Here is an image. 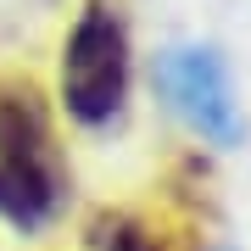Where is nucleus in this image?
<instances>
[{"label":"nucleus","instance_id":"1","mask_svg":"<svg viewBox=\"0 0 251 251\" xmlns=\"http://www.w3.org/2000/svg\"><path fill=\"white\" fill-rule=\"evenodd\" d=\"M128 95V34L112 0H90L78 11L62 50V100L78 123H106L117 117Z\"/></svg>","mask_w":251,"mask_h":251},{"label":"nucleus","instance_id":"2","mask_svg":"<svg viewBox=\"0 0 251 251\" xmlns=\"http://www.w3.org/2000/svg\"><path fill=\"white\" fill-rule=\"evenodd\" d=\"M56 206V162H50V128L34 95H0V218L34 229Z\"/></svg>","mask_w":251,"mask_h":251},{"label":"nucleus","instance_id":"3","mask_svg":"<svg viewBox=\"0 0 251 251\" xmlns=\"http://www.w3.org/2000/svg\"><path fill=\"white\" fill-rule=\"evenodd\" d=\"M162 78H168L173 100L196 117L206 134L229 140L234 128V100H229V84H224V67L212 62V50H173L168 67H162Z\"/></svg>","mask_w":251,"mask_h":251},{"label":"nucleus","instance_id":"4","mask_svg":"<svg viewBox=\"0 0 251 251\" xmlns=\"http://www.w3.org/2000/svg\"><path fill=\"white\" fill-rule=\"evenodd\" d=\"M90 246H95V251H162L156 234L140 229L134 218H123V212H100L95 229H90Z\"/></svg>","mask_w":251,"mask_h":251}]
</instances>
